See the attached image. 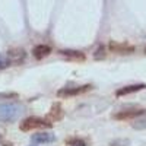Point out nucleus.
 Wrapping results in <instances>:
<instances>
[{
	"label": "nucleus",
	"mask_w": 146,
	"mask_h": 146,
	"mask_svg": "<svg viewBox=\"0 0 146 146\" xmlns=\"http://www.w3.org/2000/svg\"><path fill=\"white\" fill-rule=\"evenodd\" d=\"M133 126H135L136 129H145L146 127V117L145 118H140V120H136Z\"/></svg>",
	"instance_id": "nucleus-14"
},
{
	"label": "nucleus",
	"mask_w": 146,
	"mask_h": 146,
	"mask_svg": "<svg viewBox=\"0 0 146 146\" xmlns=\"http://www.w3.org/2000/svg\"><path fill=\"white\" fill-rule=\"evenodd\" d=\"M6 56L9 58V62L13 63V64H21V63H23V60L27 58V53H25V50H22V48H10L6 53Z\"/></svg>",
	"instance_id": "nucleus-3"
},
{
	"label": "nucleus",
	"mask_w": 146,
	"mask_h": 146,
	"mask_svg": "<svg viewBox=\"0 0 146 146\" xmlns=\"http://www.w3.org/2000/svg\"><path fill=\"white\" fill-rule=\"evenodd\" d=\"M0 140H2V135H0Z\"/></svg>",
	"instance_id": "nucleus-17"
},
{
	"label": "nucleus",
	"mask_w": 146,
	"mask_h": 146,
	"mask_svg": "<svg viewBox=\"0 0 146 146\" xmlns=\"http://www.w3.org/2000/svg\"><path fill=\"white\" fill-rule=\"evenodd\" d=\"M94 57H95V60H102L105 57V48L104 47H100L98 50L94 53Z\"/></svg>",
	"instance_id": "nucleus-13"
},
{
	"label": "nucleus",
	"mask_w": 146,
	"mask_h": 146,
	"mask_svg": "<svg viewBox=\"0 0 146 146\" xmlns=\"http://www.w3.org/2000/svg\"><path fill=\"white\" fill-rule=\"evenodd\" d=\"M9 64H10V62H9L7 56L3 54V53H0V69H6Z\"/></svg>",
	"instance_id": "nucleus-12"
},
{
	"label": "nucleus",
	"mask_w": 146,
	"mask_h": 146,
	"mask_svg": "<svg viewBox=\"0 0 146 146\" xmlns=\"http://www.w3.org/2000/svg\"><path fill=\"white\" fill-rule=\"evenodd\" d=\"M50 53H51V47L45 45V44L36 45V47H34V50H32V54H34L35 58H44L45 56H48Z\"/></svg>",
	"instance_id": "nucleus-7"
},
{
	"label": "nucleus",
	"mask_w": 146,
	"mask_h": 146,
	"mask_svg": "<svg viewBox=\"0 0 146 146\" xmlns=\"http://www.w3.org/2000/svg\"><path fill=\"white\" fill-rule=\"evenodd\" d=\"M60 56L64 57L66 60H72V62H83L86 58L82 51H78V50H62Z\"/></svg>",
	"instance_id": "nucleus-5"
},
{
	"label": "nucleus",
	"mask_w": 146,
	"mask_h": 146,
	"mask_svg": "<svg viewBox=\"0 0 146 146\" xmlns=\"http://www.w3.org/2000/svg\"><path fill=\"white\" fill-rule=\"evenodd\" d=\"M63 114H64L63 108L58 104H54L50 110V113H48V115H47V121H58V120L63 118Z\"/></svg>",
	"instance_id": "nucleus-6"
},
{
	"label": "nucleus",
	"mask_w": 146,
	"mask_h": 146,
	"mask_svg": "<svg viewBox=\"0 0 146 146\" xmlns=\"http://www.w3.org/2000/svg\"><path fill=\"white\" fill-rule=\"evenodd\" d=\"M143 88H145V85H130V86H124V88L118 89L115 94H117V96H121V95H127V94H131V92H137Z\"/></svg>",
	"instance_id": "nucleus-10"
},
{
	"label": "nucleus",
	"mask_w": 146,
	"mask_h": 146,
	"mask_svg": "<svg viewBox=\"0 0 146 146\" xmlns=\"http://www.w3.org/2000/svg\"><path fill=\"white\" fill-rule=\"evenodd\" d=\"M91 89V85H85V86H78V88H63L57 91V96H72V95H79L82 92H86Z\"/></svg>",
	"instance_id": "nucleus-4"
},
{
	"label": "nucleus",
	"mask_w": 146,
	"mask_h": 146,
	"mask_svg": "<svg viewBox=\"0 0 146 146\" xmlns=\"http://www.w3.org/2000/svg\"><path fill=\"white\" fill-rule=\"evenodd\" d=\"M56 136L53 133H36V135L32 136V142L35 143H50V142H54Z\"/></svg>",
	"instance_id": "nucleus-8"
},
{
	"label": "nucleus",
	"mask_w": 146,
	"mask_h": 146,
	"mask_svg": "<svg viewBox=\"0 0 146 146\" xmlns=\"http://www.w3.org/2000/svg\"><path fill=\"white\" fill-rule=\"evenodd\" d=\"M22 114V107L19 104L10 102L0 105V121L3 123H13Z\"/></svg>",
	"instance_id": "nucleus-1"
},
{
	"label": "nucleus",
	"mask_w": 146,
	"mask_h": 146,
	"mask_svg": "<svg viewBox=\"0 0 146 146\" xmlns=\"http://www.w3.org/2000/svg\"><path fill=\"white\" fill-rule=\"evenodd\" d=\"M145 111L142 110H129V111H121V113H117L114 117L118 118V120H126V118H135V117H139L142 115Z\"/></svg>",
	"instance_id": "nucleus-9"
},
{
	"label": "nucleus",
	"mask_w": 146,
	"mask_h": 146,
	"mask_svg": "<svg viewBox=\"0 0 146 146\" xmlns=\"http://www.w3.org/2000/svg\"><path fill=\"white\" fill-rule=\"evenodd\" d=\"M16 94H0V98H16Z\"/></svg>",
	"instance_id": "nucleus-16"
},
{
	"label": "nucleus",
	"mask_w": 146,
	"mask_h": 146,
	"mask_svg": "<svg viewBox=\"0 0 146 146\" xmlns=\"http://www.w3.org/2000/svg\"><path fill=\"white\" fill-rule=\"evenodd\" d=\"M42 127H51L50 121L41 120L38 117H28L21 123L19 129L22 131H28V130H34V129H42Z\"/></svg>",
	"instance_id": "nucleus-2"
},
{
	"label": "nucleus",
	"mask_w": 146,
	"mask_h": 146,
	"mask_svg": "<svg viewBox=\"0 0 146 146\" xmlns=\"http://www.w3.org/2000/svg\"><path fill=\"white\" fill-rule=\"evenodd\" d=\"M110 48H111L113 51H117V53H123V54H126V53H130V51H133L135 48L133 47H130V45H124V44H115V42H111L110 44Z\"/></svg>",
	"instance_id": "nucleus-11"
},
{
	"label": "nucleus",
	"mask_w": 146,
	"mask_h": 146,
	"mask_svg": "<svg viewBox=\"0 0 146 146\" xmlns=\"http://www.w3.org/2000/svg\"><path fill=\"white\" fill-rule=\"evenodd\" d=\"M69 146H86V143H85L82 139H73V140L69 143Z\"/></svg>",
	"instance_id": "nucleus-15"
}]
</instances>
